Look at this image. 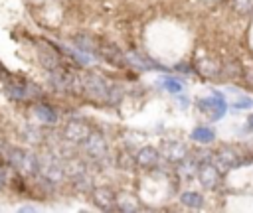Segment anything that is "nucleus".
I'll use <instances>...</instances> for the list:
<instances>
[{"label":"nucleus","instance_id":"6","mask_svg":"<svg viewBox=\"0 0 253 213\" xmlns=\"http://www.w3.org/2000/svg\"><path fill=\"white\" fill-rule=\"evenodd\" d=\"M81 146H83L85 154H87L91 160H95V162L105 160L107 154H109V144H107V140L103 138V134H99V132H91V134L85 138V142H83Z\"/></svg>","mask_w":253,"mask_h":213},{"label":"nucleus","instance_id":"12","mask_svg":"<svg viewBox=\"0 0 253 213\" xmlns=\"http://www.w3.org/2000/svg\"><path fill=\"white\" fill-rule=\"evenodd\" d=\"M99 56L105 61L113 63V65H123L121 60H125V56L121 54V50L117 46H113V44H99Z\"/></svg>","mask_w":253,"mask_h":213},{"label":"nucleus","instance_id":"5","mask_svg":"<svg viewBox=\"0 0 253 213\" xmlns=\"http://www.w3.org/2000/svg\"><path fill=\"white\" fill-rule=\"evenodd\" d=\"M196 105H198V109H200L202 113H206L212 121H220V119L227 113V103H225V99L221 97L220 91H212V97H208V99H198Z\"/></svg>","mask_w":253,"mask_h":213},{"label":"nucleus","instance_id":"18","mask_svg":"<svg viewBox=\"0 0 253 213\" xmlns=\"http://www.w3.org/2000/svg\"><path fill=\"white\" fill-rule=\"evenodd\" d=\"M73 42H75V48H79V50H83L87 54H99V44H95V40L89 38V36H83V34L75 36Z\"/></svg>","mask_w":253,"mask_h":213},{"label":"nucleus","instance_id":"23","mask_svg":"<svg viewBox=\"0 0 253 213\" xmlns=\"http://www.w3.org/2000/svg\"><path fill=\"white\" fill-rule=\"evenodd\" d=\"M162 85H164V89H166L168 93H174V95H178V93L182 91V83L176 81L174 77H164V79H162Z\"/></svg>","mask_w":253,"mask_h":213},{"label":"nucleus","instance_id":"21","mask_svg":"<svg viewBox=\"0 0 253 213\" xmlns=\"http://www.w3.org/2000/svg\"><path fill=\"white\" fill-rule=\"evenodd\" d=\"M178 174L182 176V178H192L194 174H198V164L194 162V160H188V158H184L182 162H180V170H178Z\"/></svg>","mask_w":253,"mask_h":213},{"label":"nucleus","instance_id":"8","mask_svg":"<svg viewBox=\"0 0 253 213\" xmlns=\"http://www.w3.org/2000/svg\"><path fill=\"white\" fill-rule=\"evenodd\" d=\"M190 150L184 142H178V140H164L160 144V156H164L168 162H174V164H180L184 158H188Z\"/></svg>","mask_w":253,"mask_h":213},{"label":"nucleus","instance_id":"26","mask_svg":"<svg viewBox=\"0 0 253 213\" xmlns=\"http://www.w3.org/2000/svg\"><path fill=\"white\" fill-rule=\"evenodd\" d=\"M4 185H6V172L0 168V189H2Z\"/></svg>","mask_w":253,"mask_h":213},{"label":"nucleus","instance_id":"3","mask_svg":"<svg viewBox=\"0 0 253 213\" xmlns=\"http://www.w3.org/2000/svg\"><path fill=\"white\" fill-rule=\"evenodd\" d=\"M81 89H83L89 97H93V99H97V101H105V103L115 101V99H113V85H111L105 77H101V75H95V73L85 75V77L81 79Z\"/></svg>","mask_w":253,"mask_h":213},{"label":"nucleus","instance_id":"22","mask_svg":"<svg viewBox=\"0 0 253 213\" xmlns=\"http://www.w3.org/2000/svg\"><path fill=\"white\" fill-rule=\"evenodd\" d=\"M231 6L237 14H253V0H231Z\"/></svg>","mask_w":253,"mask_h":213},{"label":"nucleus","instance_id":"16","mask_svg":"<svg viewBox=\"0 0 253 213\" xmlns=\"http://www.w3.org/2000/svg\"><path fill=\"white\" fill-rule=\"evenodd\" d=\"M34 113H36V117H38L42 122H46V124H56V122H58V113H56L50 105H36V107H34Z\"/></svg>","mask_w":253,"mask_h":213},{"label":"nucleus","instance_id":"24","mask_svg":"<svg viewBox=\"0 0 253 213\" xmlns=\"http://www.w3.org/2000/svg\"><path fill=\"white\" fill-rule=\"evenodd\" d=\"M253 107V99H249V97H237L235 99V103H233V109H251Z\"/></svg>","mask_w":253,"mask_h":213},{"label":"nucleus","instance_id":"4","mask_svg":"<svg viewBox=\"0 0 253 213\" xmlns=\"http://www.w3.org/2000/svg\"><path fill=\"white\" fill-rule=\"evenodd\" d=\"M38 164H40V176L50 182V183H58L65 178V170H63V162L58 154L52 152H44L38 156Z\"/></svg>","mask_w":253,"mask_h":213},{"label":"nucleus","instance_id":"14","mask_svg":"<svg viewBox=\"0 0 253 213\" xmlns=\"http://www.w3.org/2000/svg\"><path fill=\"white\" fill-rule=\"evenodd\" d=\"M117 207H119L121 211H129V213H131V211H139V209H141V201H139L137 195L123 191V193L117 195Z\"/></svg>","mask_w":253,"mask_h":213},{"label":"nucleus","instance_id":"25","mask_svg":"<svg viewBox=\"0 0 253 213\" xmlns=\"http://www.w3.org/2000/svg\"><path fill=\"white\" fill-rule=\"evenodd\" d=\"M119 166H121V168L137 166V160H135V156H126V152H123V154L119 156Z\"/></svg>","mask_w":253,"mask_h":213},{"label":"nucleus","instance_id":"9","mask_svg":"<svg viewBox=\"0 0 253 213\" xmlns=\"http://www.w3.org/2000/svg\"><path fill=\"white\" fill-rule=\"evenodd\" d=\"M198 180H200V183L206 187V189H218L220 187V182H221V178H220V168L218 166H214V164H210V162H202L200 166H198Z\"/></svg>","mask_w":253,"mask_h":213},{"label":"nucleus","instance_id":"19","mask_svg":"<svg viewBox=\"0 0 253 213\" xmlns=\"http://www.w3.org/2000/svg\"><path fill=\"white\" fill-rule=\"evenodd\" d=\"M63 52L67 54V56H71L77 63H81V65H91L93 63V54H87V52H83V50H73V48H63Z\"/></svg>","mask_w":253,"mask_h":213},{"label":"nucleus","instance_id":"2","mask_svg":"<svg viewBox=\"0 0 253 213\" xmlns=\"http://www.w3.org/2000/svg\"><path fill=\"white\" fill-rule=\"evenodd\" d=\"M214 162L220 170L227 172V170H235V168H241V166H247L249 162H253V158L249 154H245L241 148L237 146H221L216 154H214Z\"/></svg>","mask_w":253,"mask_h":213},{"label":"nucleus","instance_id":"13","mask_svg":"<svg viewBox=\"0 0 253 213\" xmlns=\"http://www.w3.org/2000/svg\"><path fill=\"white\" fill-rule=\"evenodd\" d=\"M28 89H30V85L24 83V81H8L6 83V93L12 99H18V101H24V99H30L32 97V93Z\"/></svg>","mask_w":253,"mask_h":213},{"label":"nucleus","instance_id":"27","mask_svg":"<svg viewBox=\"0 0 253 213\" xmlns=\"http://www.w3.org/2000/svg\"><path fill=\"white\" fill-rule=\"evenodd\" d=\"M247 128H249V130L253 132V115H251V117L247 119Z\"/></svg>","mask_w":253,"mask_h":213},{"label":"nucleus","instance_id":"7","mask_svg":"<svg viewBox=\"0 0 253 213\" xmlns=\"http://www.w3.org/2000/svg\"><path fill=\"white\" fill-rule=\"evenodd\" d=\"M91 126L81 122V121H69L65 126H63V138L71 144H83L85 138L91 134Z\"/></svg>","mask_w":253,"mask_h":213},{"label":"nucleus","instance_id":"17","mask_svg":"<svg viewBox=\"0 0 253 213\" xmlns=\"http://www.w3.org/2000/svg\"><path fill=\"white\" fill-rule=\"evenodd\" d=\"M180 201L184 207H190V209H202V205H204V197L198 191H184L180 195Z\"/></svg>","mask_w":253,"mask_h":213},{"label":"nucleus","instance_id":"28","mask_svg":"<svg viewBox=\"0 0 253 213\" xmlns=\"http://www.w3.org/2000/svg\"><path fill=\"white\" fill-rule=\"evenodd\" d=\"M202 2H206V4H214V2H218V0H202Z\"/></svg>","mask_w":253,"mask_h":213},{"label":"nucleus","instance_id":"10","mask_svg":"<svg viewBox=\"0 0 253 213\" xmlns=\"http://www.w3.org/2000/svg\"><path fill=\"white\" fill-rule=\"evenodd\" d=\"M91 197H93V203H95L99 209H103V211H109V209H113V207L117 205V195H115V191H113L111 187H107V185L93 187V189H91Z\"/></svg>","mask_w":253,"mask_h":213},{"label":"nucleus","instance_id":"20","mask_svg":"<svg viewBox=\"0 0 253 213\" xmlns=\"http://www.w3.org/2000/svg\"><path fill=\"white\" fill-rule=\"evenodd\" d=\"M40 60H42V63H44L48 69L60 67V56H58L56 52H52V50H42V52H40Z\"/></svg>","mask_w":253,"mask_h":213},{"label":"nucleus","instance_id":"11","mask_svg":"<svg viewBox=\"0 0 253 213\" xmlns=\"http://www.w3.org/2000/svg\"><path fill=\"white\" fill-rule=\"evenodd\" d=\"M135 160H137V166L139 168H145V170H151L158 164L160 160V150H157L155 146H143L137 154H135Z\"/></svg>","mask_w":253,"mask_h":213},{"label":"nucleus","instance_id":"1","mask_svg":"<svg viewBox=\"0 0 253 213\" xmlns=\"http://www.w3.org/2000/svg\"><path fill=\"white\" fill-rule=\"evenodd\" d=\"M4 160L8 162L10 168L18 170L20 174H26V176L40 174L38 156L28 152V150H22V148H16V146H6L4 148Z\"/></svg>","mask_w":253,"mask_h":213},{"label":"nucleus","instance_id":"15","mask_svg":"<svg viewBox=\"0 0 253 213\" xmlns=\"http://www.w3.org/2000/svg\"><path fill=\"white\" fill-rule=\"evenodd\" d=\"M190 138L194 142H200V144H210L216 140V132L210 128V126H196L190 134Z\"/></svg>","mask_w":253,"mask_h":213}]
</instances>
